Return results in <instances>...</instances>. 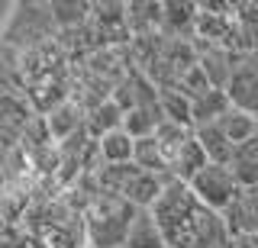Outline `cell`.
<instances>
[{
	"label": "cell",
	"mask_w": 258,
	"mask_h": 248,
	"mask_svg": "<svg viewBox=\"0 0 258 248\" xmlns=\"http://www.w3.org/2000/svg\"><path fill=\"white\" fill-rule=\"evenodd\" d=\"M161 232H165L168 248H207L213 238H220L226 229L223 216L207 210L197 197H194L190 184L184 181H168L165 194L152 206Z\"/></svg>",
	"instance_id": "1"
},
{
	"label": "cell",
	"mask_w": 258,
	"mask_h": 248,
	"mask_svg": "<svg viewBox=\"0 0 258 248\" xmlns=\"http://www.w3.org/2000/svg\"><path fill=\"white\" fill-rule=\"evenodd\" d=\"M136 213L139 210H136L133 203L97 190L94 203L87 206V213H84L87 245L91 248H123L126 245V232L133 226Z\"/></svg>",
	"instance_id": "2"
},
{
	"label": "cell",
	"mask_w": 258,
	"mask_h": 248,
	"mask_svg": "<svg viewBox=\"0 0 258 248\" xmlns=\"http://www.w3.org/2000/svg\"><path fill=\"white\" fill-rule=\"evenodd\" d=\"M190 190H194V197H197L207 210L223 216L232 206V200L239 197L242 184H239L236 174H232L229 164H207L204 171L190 181Z\"/></svg>",
	"instance_id": "3"
},
{
	"label": "cell",
	"mask_w": 258,
	"mask_h": 248,
	"mask_svg": "<svg viewBox=\"0 0 258 248\" xmlns=\"http://www.w3.org/2000/svg\"><path fill=\"white\" fill-rule=\"evenodd\" d=\"M232 107L258 119V52H239L232 61V77L226 84Z\"/></svg>",
	"instance_id": "4"
},
{
	"label": "cell",
	"mask_w": 258,
	"mask_h": 248,
	"mask_svg": "<svg viewBox=\"0 0 258 248\" xmlns=\"http://www.w3.org/2000/svg\"><path fill=\"white\" fill-rule=\"evenodd\" d=\"M223 222L232 238L258 235V187H242L232 206L223 213Z\"/></svg>",
	"instance_id": "5"
},
{
	"label": "cell",
	"mask_w": 258,
	"mask_h": 248,
	"mask_svg": "<svg viewBox=\"0 0 258 248\" xmlns=\"http://www.w3.org/2000/svg\"><path fill=\"white\" fill-rule=\"evenodd\" d=\"M197 17H200V4H187V0H171L161 4V33L171 36L174 42L181 39V33L197 36Z\"/></svg>",
	"instance_id": "6"
},
{
	"label": "cell",
	"mask_w": 258,
	"mask_h": 248,
	"mask_svg": "<svg viewBox=\"0 0 258 248\" xmlns=\"http://www.w3.org/2000/svg\"><path fill=\"white\" fill-rule=\"evenodd\" d=\"M123 248H168L165 232H161L158 219L152 210H139L133 219V226L126 232V245Z\"/></svg>",
	"instance_id": "7"
},
{
	"label": "cell",
	"mask_w": 258,
	"mask_h": 248,
	"mask_svg": "<svg viewBox=\"0 0 258 248\" xmlns=\"http://www.w3.org/2000/svg\"><path fill=\"white\" fill-rule=\"evenodd\" d=\"M197 135V142L204 145L210 164H229L232 168V158H236V145H232V139L220 129V123H210V126H197L194 129Z\"/></svg>",
	"instance_id": "8"
},
{
	"label": "cell",
	"mask_w": 258,
	"mask_h": 248,
	"mask_svg": "<svg viewBox=\"0 0 258 248\" xmlns=\"http://www.w3.org/2000/svg\"><path fill=\"white\" fill-rule=\"evenodd\" d=\"M207 164H210V158H207L204 145L197 142V135H190V139L181 145V151L174 155V161H171V178H174V181L190 184V181L197 178V174L204 171Z\"/></svg>",
	"instance_id": "9"
},
{
	"label": "cell",
	"mask_w": 258,
	"mask_h": 248,
	"mask_svg": "<svg viewBox=\"0 0 258 248\" xmlns=\"http://www.w3.org/2000/svg\"><path fill=\"white\" fill-rule=\"evenodd\" d=\"M97 155L103 164H133L136 161V139L126 129H116L97 139Z\"/></svg>",
	"instance_id": "10"
},
{
	"label": "cell",
	"mask_w": 258,
	"mask_h": 248,
	"mask_svg": "<svg viewBox=\"0 0 258 248\" xmlns=\"http://www.w3.org/2000/svg\"><path fill=\"white\" fill-rule=\"evenodd\" d=\"M123 119H126V110L119 107L116 100H103V103H97V107L91 110V116L84 119V126H87V132H91L94 142H97V139H103V135L123 129Z\"/></svg>",
	"instance_id": "11"
},
{
	"label": "cell",
	"mask_w": 258,
	"mask_h": 248,
	"mask_svg": "<svg viewBox=\"0 0 258 248\" xmlns=\"http://www.w3.org/2000/svg\"><path fill=\"white\" fill-rule=\"evenodd\" d=\"M229 110H232V100H229V94H226V91H220V87L207 91L204 97L194 100V129H197V126L220 123Z\"/></svg>",
	"instance_id": "12"
},
{
	"label": "cell",
	"mask_w": 258,
	"mask_h": 248,
	"mask_svg": "<svg viewBox=\"0 0 258 248\" xmlns=\"http://www.w3.org/2000/svg\"><path fill=\"white\" fill-rule=\"evenodd\" d=\"M136 164L149 174H158V178H171V161H168L165 148H161V142L155 135L136 142Z\"/></svg>",
	"instance_id": "13"
},
{
	"label": "cell",
	"mask_w": 258,
	"mask_h": 248,
	"mask_svg": "<svg viewBox=\"0 0 258 248\" xmlns=\"http://www.w3.org/2000/svg\"><path fill=\"white\" fill-rule=\"evenodd\" d=\"M220 129L232 139V145H245V142H252L255 135H258V119L252 116V113H245V110H236L232 107L229 113H226L223 119H220Z\"/></svg>",
	"instance_id": "14"
},
{
	"label": "cell",
	"mask_w": 258,
	"mask_h": 248,
	"mask_svg": "<svg viewBox=\"0 0 258 248\" xmlns=\"http://www.w3.org/2000/svg\"><path fill=\"white\" fill-rule=\"evenodd\" d=\"M232 174L239 178L242 187H258V135L252 142L236 148V158H232Z\"/></svg>",
	"instance_id": "15"
},
{
	"label": "cell",
	"mask_w": 258,
	"mask_h": 248,
	"mask_svg": "<svg viewBox=\"0 0 258 248\" xmlns=\"http://www.w3.org/2000/svg\"><path fill=\"white\" fill-rule=\"evenodd\" d=\"M45 126H48V139H52V135H55V139H68V135L81 126V110L71 100H64L61 107L48 110Z\"/></svg>",
	"instance_id": "16"
},
{
	"label": "cell",
	"mask_w": 258,
	"mask_h": 248,
	"mask_svg": "<svg viewBox=\"0 0 258 248\" xmlns=\"http://www.w3.org/2000/svg\"><path fill=\"white\" fill-rule=\"evenodd\" d=\"M161 29V4H129V29L142 33V29Z\"/></svg>",
	"instance_id": "17"
},
{
	"label": "cell",
	"mask_w": 258,
	"mask_h": 248,
	"mask_svg": "<svg viewBox=\"0 0 258 248\" xmlns=\"http://www.w3.org/2000/svg\"><path fill=\"white\" fill-rule=\"evenodd\" d=\"M87 10H91L87 4H52V7H48L52 20L64 23V26H75V23H81V20L87 17Z\"/></svg>",
	"instance_id": "18"
}]
</instances>
